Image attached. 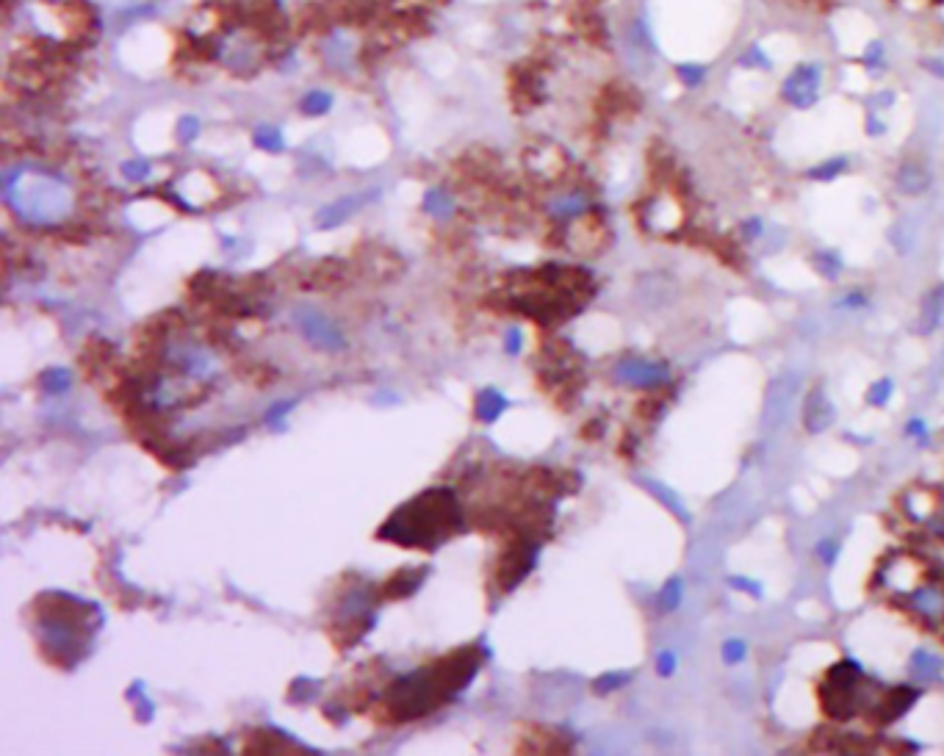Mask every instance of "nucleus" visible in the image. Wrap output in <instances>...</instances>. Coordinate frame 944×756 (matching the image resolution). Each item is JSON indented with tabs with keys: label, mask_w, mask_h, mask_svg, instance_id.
I'll list each match as a JSON object with an SVG mask.
<instances>
[{
	"label": "nucleus",
	"mask_w": 944,
	"mask_h": 756,
	"mask_svg": "<svg viewBox=\"0 0 944 756\" xmlns=\"http://www.w3.org/2000/svg\"><path fill=\"white\" fill-rule=\"evenodd\" d=\"M720 654H723V662H726V665H737V662L745 660L748 646H745V640H737V637H734V640H726V643H723V651H720Z\"/></svg>",
	"instance_id": "f3484780"
},
{
	"label": "nucleus",
	"mask_w": 944,
	"mask_h": 756,
	"mask_svg": "<svg viewBox=\"0 0 944 756\" xmlns=\"http://www.w3.org/2000/svg\"><path fill=\"white\" fill-rule=\"evenodd\" d=\"M460 529V507L452 491L432 488L421 493L413 502L399 507L394 516L388 518V524L380 529V538L394 540L402 546H421L432 549L441 540L452 538Z\"/></svg>",
	"instance_id": "7ed1b4c3"
},
{
	"label": "nucleus",
	"mask_w": 944,
	"mask_h": 756,
	"mask_svg": "<svg viewBox=\"0 0 944 756\" xmlns=\"http://www.w3.org/2000/svg\"><path fill=\"white\" fill-rule=\"evenodd\" d=\"M347 280L349 272L341 261H324V264H316L308 269V277H305L302 286L313 288V291H327L333 286H344Z\"/></svg>",
	"instance_id": "1a4fd4ad"
},
{
	"label": "nucleus",
	"mask_w": 944,
	"mask_h": 756,
	"mask_svg": "<svg viewBox=\"0 0 944 756\" xmlns=\"http://www.w3.org/2000/svg\"><path fill=\"white\" fill-rule=\"evenodd\" d=\"M861 61H864V67H867L870 72L884 70V67H886L884 42H878V39H875V42H870V45L864 48V56H861Z\"/></svg>",
	"instance_id": "dca6fc26"
},
{
	"label": "nucleus",
	"mask_w": 944,
	"mask_h": 756,
	"mask_svg": "<svg viewBox=\"0 0 944 756\" xmlns=\"http://www.w3.org/2000/svg\"><path fill=\"white\" fill-rule=\"evenodd\" d=\"M770 56H767V50H762V45H751V48L742 50L740 56V67L742 70H770Z\"/></svg>",
	"instance_id": "2eb2a0df"
},
{
	"label": "nucleus",
	"mask_w": 944,
	"mask_h": 756,
	"mask_svg": "<svg viewBox=\"0 0 944 756\" xmlns=\"http://www.w3.org/2000/svg\"><path fill=\"white\" fill-rule=\"evenodd\" d=\"M679 601H682V582H679V579H670L665 590H662V607H665V610H673V607H679Z\"/></svg>",
	"instance_id": "a211bd4d"
},
{
	"label": "nucleus",
	"mask_w": 944,
	"mask_h": 756,
	"mask_svg": "<svg viewBox=\"0 0 944 756\" xmlns=\"http://www.w3.org/2000/svg\"><path fill=\"white\" fill-rule=\"evenodd\" d=\"M510 311L538 324H560L571 319L593 297V277L579 266L543 264L535 272H515L499 291Z\"/></svg>",
	"instance_id": "f257e3e1"
},
{
	"label": "nucleus",
	"mask_w": 944,
	"mask_h": 756,
	"mask_svg": "<svg viewBox=\"0 0 944 756\" xmlns=\"http://www.w3.org/2000/svg\"><path fill=\"white\" fill-rule=\"evenodd\" d=\"M845 169H848V158L834 156V158H825V161H820L817 167L809 169V175H812L814 180H834V178H839Z\"/></svg>",
	"instance_id": "4468645a"
},
{
	"label": "nucleus",
	"mask_w": 944,
	"mask_h": 756,
	"mask_svg": "<svg viewBox=\"0 0 944 756\" xmlns=\"http://www.w3.org/2000/svg\"><path fill=\"white\" fill-rule=\"evenodd\" d=\"M731 585L740 590H748L751 596H759V585H753V582H748V579H742V582H731Z\"/></svg>",
	"instance_id": "412c9836"
},
{
	"label": "nucleus",
	"mask_w": 944,
	"mask_h": 756,
	"mask_svg": "<svg viewBox=\"0 0 944 756\" xmlns=\"http://www.w3.org/2000/svg\"><path fill=\"white\" fill-rule=\"evenodd\" d=\"M864 693V668L856 660H842L831 665L817 690L820 707L828 718L850 720L861 707Z\"/></svg>",
	"instance_id": "20e7f679"
},
{
	"label": "nucleus",
	"mask_w": 944,
	"mask_h": 756,
	"mask_svg": "<svg viewBox=\"0 0 944 756\" xmlns=\"http://www.w3.org/2000/svg\"><path fill=\"white\" fill-rule=\"evenodd\" d=\"M920 698V687H911V684H900V687H889L881 693V698H875L870 709H873V720L878 726H889L900 720L909 712Z\"/></svg>",
	"instance_id": "0eeeda50"
},
{
	"label": "nucleus",
	"mask_w": 944,
	"mask_h": 756,
	"mask_svg": "<svg viewBox=\"0 0 944 756\" xmlns=\"http://www.w3.org/2000/svg\"><path fill=\"white\" fill-rule=\"evenodd\" d=\"M618 380L632 388H662L670 383V369L665 363L651 358H626L618 366Z\"/></svg>",
	"instance_id": "423d86ee"
},
{
	"label": "nucleus",
	"mask_w": 944,
	"mask_h": 756,
	"mask_svg": "<svg viewBox=\"0 0 944 756\" xmlns=\"http://www.w3.org/2000/svg\"><path fill=\"white\" fill-rule=\"evenodd\" d=\"M892 388H895V385H892V380H886V377H884V380H878V383L870 388V394H867L870 405H886V399L892 396Z\"/></svg>",
	"instance_id": "6ab92c4d"
},
{
	"label": "nucleus",
	"mask_w": 944,
	"mask_h": 756,
	"mask_svg": "<svg viewBox=\"0 0 944 756\" xmlns=\"http://www.w3.org/2000/svg\"><path fill=\"white\" fill-rule=\"evenodd\" d=\"M825 89V70L817 61H801L781 78L778 95L795 111H809L820 103Z\"/></svg>",
	"instance_id": "39448f33"
},
{
	"label": "nucleus",
	"mask_w": 944,
	"mask_h": 756,
	"mask_svg": "<svg viewBox=\"0 0 944 756\" xmlns=\"http://www.w3.org/2000/svg\"><path fill=\"white\" fill-rule=\"evenodd\" d=\"M911 673H914V679L920 684H931L939 682L944 676V662L939 654H933L928 648H920V651H914L911 654Z\"/></svg>",
	"instance_id": "9b49d317"
},
{
	"label": "nucleus",
	"mask_w": 944,
	"mask_h": 756,
	"mask_svg": "<svg viewBox=\"0 0 944 756\" xmlns=\"http://www.w3.org/2000/svg\"><path fill=\"white\" fill-rule=\"evenodd\" d=\"M706 75H709V67L704 61H682V64H676V78L687 89H698L706 81Z\"/></svg>",
	"instance_id": "ddd939ff"
},
{
	"label": "nucleus",
	"mask_w": 944,
	"mask_h": 756,
	"mask_svg": "<svg viewBox=\"0 0 944 756\" xmlns=\"http://www.w3.org/2000/svg\"><path fill=\"white\" fill-rule=\"evenodd\" d=\"M657 665H659V673H662V676H670V673L676 671V654H673V651H662V654H659Z\"/></svg>",
	"instance_id": "aec40b11"
},
{
	"label": "nucleus",
	"mask_w": 944,
	"mask_h": 756,
	"mask_svg": "<svg viewBox=\"0 0 944 756\" xmlns=\"http://www.w3.org/2000/svg\"><path fill=\"white\" fill-rule=\"evenodd\" d=\"M909 607L925 621H942L944 618V593L936 585H917L906 593Z\"/></svg>",
	"instance_id": "6e6552de"
},
{
	"label": "nucleus",
	"mask_w": 944,
	"mask_h": 756,
	"mask_svg": "<svg viewBox=\"0 0 944 756\" xmlns=\"http://www.w3.org/2000/svg\"><path fill=\"white\" fill-rule=\"evenodd\" d=\"M895 180H897V186H900L906 194H920L928 189L931 175H928V169H925V164H922L920 158H909V161H903V164H900Z\"/></svg>",
	"instance_id": "9d476101"
},
{
	"label": "nucleus",
	"mask_w": 944,
	"mask_h": 756,
	"mask_svg": "<svg viewBox=\"0 0 944 756\" xmlns=\"http://www.w3.org/2000/svg\"><path fill=\"white\" fill-rule=\"evenodd\" d=\"M925 67H931L933 78H944V61H925Z\"/></svg>",
	"instance_id": "4be33fe9"
},
{
	"label": "nucleus",
	"mask_w": 944,
	"mask_h": 756,
	"mask_svg": "<svg viewBox=\"0 0 944 756\" xmlns=\"http://www.w3.org/2000/svg\"><path fill=\"white\" fill-rule=\"evenodd\" d=\"M909 435H925V424H922L920 419H911Z\"/></svg>",
	"instance_id": "5701e85b"
},
{
	"label": "nucleus",
	"mask_w": 944,
	"mask_h": 756,
	"mask_svg": "<svg viewBox=\"0 0 944 756\" xmlns=\"http://www.w3.org/2000/svg\"><path fill=\"white\" fill-rule=\"evenodd\" d=\"M515 751H532V754H551V751H568V743H557V734L549 729H532L526 734L524 743L515 745Z\"/></svg>",
	"instance_id": "f8f14e48"
},
{
	"label": "nucleus",
	"mask_w": 944,
	"mask_h": 756,
	"mask_svg": "<svg viewBox=\"0 0 944 756\" xmlns=\"http://www.w3.org/2000/svg\"><path fill=\"white\" fill-rule=\"evenodd\" d=\"M477 665V648H460V651H452L449 657H443L435 665H430L427 671L416 673L407 682L396 684L394 690H388V696L380 704V709L385 712V720L405 723V720L435 712L474 676Z\"/></svg>",
	"instance_id": "f03ea898"
}]
</instances>
